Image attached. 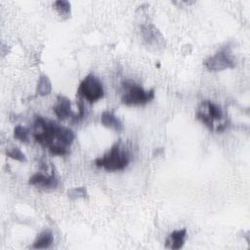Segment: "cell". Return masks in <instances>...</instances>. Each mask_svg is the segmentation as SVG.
Returning <instances> with one entry per match:
<instances>
[{
  "instance_id": "cell-5",
  "label": "cell",
  "mask_w": 250,
  "mask_h": 250,
  "mask_svg": "<svg viewBox=\"0 0 250 250\" xmlns=\"http://www.w3.org/2000/svg\"><path fill=\"white\" fill-rule=\"evenodd\" d=\"M202 105L208 110V112H205L204 110L199 108L196 112V117L210 130H214V121L223 118V110L218 104L209 101L204 102Z\"/></svg>"
},
{
  "instance_id": "cell-15",
  "label": "cell",
  "mask_w": 250,
  "mask_h": 250,
  "mask_svg": "<svg viewBox=\"0 0 250 250\" xmlns=\"http://www.w3.org/2000/svg\"><path fill=\"white\" fill-rule=\"evenodd\" d=\"M7 155L8 157L21 161V162H25L26 161V157L24 155V153L18 147H13L10 150L7 151Z\"/></svg>"
},
{
  "instance_id": "cell-3",
  "label": "cell",
  "mask_w": 250,
  "mask_h": 250,
  "mask_svg": "<svg viewBox=\"0 0 250 250\" xmlns=\"http://www.w3.org/2000/svg\"><path fill=\"white\" fill-rule=\"evenodd\" d=\"M78 94L89 103H95L104 97L103 83L94 74H89L81 81Z\"/></svg>"
},
{
  "instance_id": "cell-12",
  "label": "cell",
  "mask_w": 250,
  "mask_h": 250,
  "mask_svg": "<svg viewBox=\"0 0 250 250\" xmlns=\"http://www.w3.org/2000/svg\"><path fill=\"white\" fill-rule=\"evenodd\" d=\"M14 137L19 140L21 143L27 144L29 142V137H28V130L21 126V125H18L15 127L14 129Z\"/></svg>"
},
{
  "instance_id": "cell-8",
  "label": "cell",
  "mask_w": 250,
  "mask_h": 250,
  "mask_svg": "<svg viewBox=\"0 0 250 250\" xmlns=\"http://www.w3.org/2000/svg\"><path fill=\"white\" fill-rule=\"evenodd\" d=\"M186 235H187V230L185 229L172 231L165 240V246L173 250L182 248L185 243Z\"/></svg>"
},
{
  "instance_id": "cell-11",
  "label": "cell",
  "mask_w": 250,
  "mask_h": 250,
  "mask_svg": "<svg viewBox=\"0 0 250 250\" xmlns=\"http://www.w3.org/2000/svg\"><path fill=\"white\" fill-rule=\"evenodd\" d=\"M52 91V83L48 76L42 75L38 79L37 87H36V94L40 96H46L49 95Z\"/></svg>"
},
{
  "instance_id": "cell-4",
  "label": "cell",
  "mask_w": 250,
  "mask_h": 250,
  "mask_svg": "<svg viewBox=\"0 0 250 250\" xmlns=\"http://www.w3.org/2000/svg\"><path fill=\"white\" fill-rule=\"evenodd\" d=\"M234 64L235 62L232 60L230 51L227 47L221 49L204 62L205 67L210 71H220L227 68H231L234 66Z\"/></svg>"
},
{
  "instance_id": "cell-7",
  "label": "cell",
  "mask_w": 250,
  "mask_h": 250,
  "mask_svg": "<svg viewBox=\"0 0 250 250\" xmlns=\"http://www.w3.org/2000/svg\"><path fill=\"white\" fill-rule=\"evenodd\" d=\"M54 112L62 120L71 117L73 114L71 111L70 101L66 97L59 96L57 99V104L54 106Z\"/></svg>"
},
{
  "instance_id": "cell-16",
  "label": "cell",
  "mask_w": 250,
  "mask_h": 250,
  "mask_svg": "<svg viewBox=\"0 0 250 250\" xmlns=\"http://www.w3.org/2000/svg\"><path fill=\"white\" fill-rule=\"evenodd\" d=\"M49 150L52 154H55V155H64L67 153L66 146H62V145L52 146L51 147H49Z\"/></svg>"
},
{
  "instance_id": "cell-6",
  "label": "cell",
  "mask_w": 250,
  "mask_h": 250,
  "mask_svg": "<svg viewBox=\"0 0 250 250\" xmlns=\"http://www.w3.org/2000/svg\"><path fill=\"white\" fill-rule=\"evenodd\" d=\"M59 180L53 173L50 176H46L41 173H36L29 178V185L40 187L43 188H56L58 187Z\"/></svg>"
},
{
  "instance_id": "cell-1",
  "label": "cell",
  "mask_w": 250,
  "mask_h": 250,
  "mask_svg": "<svg viewBox=\"0 0 250 250\" xmlns=\"http://www.w3.org/2000/svg\"><path fill=\"white\" fill-rule=\"evenodd\" d=\"M129 155L127 151L122 149L119 145H114L110 150L103 157L95 160L98 167L104 168L106 171H119L127 167L129 163Z\"/></svg>"
},
{
  "instance_id": "cell-2",
  "label": "cell",
  "mask_w": 250,
  "mask_h": 250,
  "mask_svg": "<svg viewBox=\"0 0 250 250\" xmlns=\"http://www.w3.org/2000/svg\"><path fill=\"white\" fill-rule=\"evenodd\" d=\"M123 87L125 92L122 95L121 102L127 105H140L145 104L154 98V90L145 91L141 86L132 81H124Z\"/></svg>"
},
{
  "instance_id": "cell-13",
  "label": "cell",
  "mask_w": 250,
  "mask_h": 250,
  "mask_svg": "<svg viewBox=\"0 0 250 250\" xmlns=\"http://www.w3.org/2000/svg\"><path fill=\"white\" fill-rule=\"evenodd\" d=\"M54 7L62 16H69L70 14V3L65 0H60L56 1L54 3Z\"/></svg>"
},
{
  "instance_id": "cell-10",
  "label": "cell",
  "mask_w": 250,
  "mask_h": 250,
  "mask_svg": "<svg viewBox=\"0 0 250 250\" xmlns=\"http://www.w3.org/2000/svg\"><path fill=\"white\" fill-rule=\"evenodd\" d=\"M101 122L104 127L115 131H120L122 129L121 121L111 111H104L101 115Z\"/></svg>"
},
{
  "instance_id": "cell-9",
  "label": "cell",
  "mask_w": 250,
  "mask_h": 250,
  "mask_svg": "<svg viewBox=\"0 0 250 250\" xmlns=\"http://www.w3.org/2000/svg\"><path fill=\"white\" fill-rule=\"evenodd\" d=\"M53 241H54L53 233L49 229H46L41 231L38 234L37 238L35 239L31 247L34 249H46L52 245Z\"/></svg>"
},
{
  "instance_id": "cell-14",
  "label": "cell",
  "mask_w": 250,
  "mask_h": 250,
  "mask_svg": "<svg viewBox=\"0 0 250 250\" xmlns=\"http://www.w3.org/2000/svg\"><path fill=\"white\" fill-rule=\"evenodd\" d=\"M67 194L68 197L72 200H75L77 198H85L87 197V189L84 187H79L68 190Z\"/></svg>"
}]
</instances>
